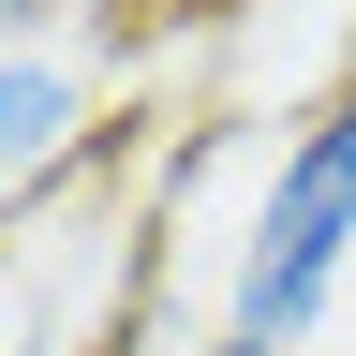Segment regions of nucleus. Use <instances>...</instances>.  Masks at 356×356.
I'll use <instances>...</instances> for the list:
<instances>
[{
	"label": "nucleus",
	"mask_w": 356,
	"mask_h": 356,
	"mask_svg": "<svg viewBox=\"0 0 356 356\" xmlns=\"http://www.w3.org/2000/svg\"><path fill=\"white\" fill-rule=\"evenodd\" d=\"M341 282H356V89H327L282 134V163H267V193L238 222V267H222V341L312 356Z\"/></svg>",
	"instance_id": "1"
},
{
	"label": "nucleus",
	"mask_w": 356,
	"mask_h": 356,
	"mask_svg": "<svg viewBox=\"0 0 356 356\" xmlns=\"http://www.w3.org/2000/svg\"><path fill=\"white\" fill-rule=\"evenodd\" d=\"M89 149H104V74L60 44H0V222L44 208Z\"/></svg>",
	"instance_id": "2"
},
{
	"label": "nucleus",
	"mask_w": 356,
	"mask_h": 356,
	"mask_svg": "<svg viewBox=\"0 0 356 356\" xmlns=\"http://www.w3.org/2000/svg\"><path fill=\"white\" fill-rule=\"evenodd\" d=\"M178 356H252V341H222V327H208V341H178Z\"/></svg>",
	"instance_id": "3"
}]
</instances>
